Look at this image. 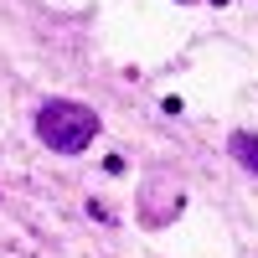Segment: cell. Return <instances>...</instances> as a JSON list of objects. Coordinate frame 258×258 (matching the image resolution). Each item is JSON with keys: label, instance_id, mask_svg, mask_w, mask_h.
Wrapping results in <instances>:
<instances>
[{"label": "cell", "instance_id": "obj_1", "mask_svg": "<svg viewBox=\"0 0 258 258\" xmlns=\"http://www.w3.org/2000/svg\"><path fill=\"white\" fill-rule=\"evenodd\" d=\"M98 135V114L88 103H73V98H47L36 109V140L57 150V155H78V150H88Z\"/></svg>", "mask_w": 258, "mask_h": 258}, {"label": "cell", "instance_id": "obj_2", "mask_svg": "<svg viewBox=\"0 0 258 258\" xmlns=\"http://www.w3.org/2000/svg\"><path fill=\"white\" fill-rule=\"evenodd\" d=\"M227 155L238 160L243 170H253V176H258V135H248V129H232V140H227Z\"/></svg>", "mask_w": 258, "mask_h": 258}, {"label": "cell", "instance_id": "obj_3", "mask_svg": "<svg viewBox=\"0 0 258 258\" xmlns=\"http://www.w3.org/2000/svg\"><path fill=\"white\" fill-rule=\"evenodd\" d=\"M217 6H222V0H217Z\"/></svg>", "mask_w": 258, "mask_h": 258}]
</instances>
